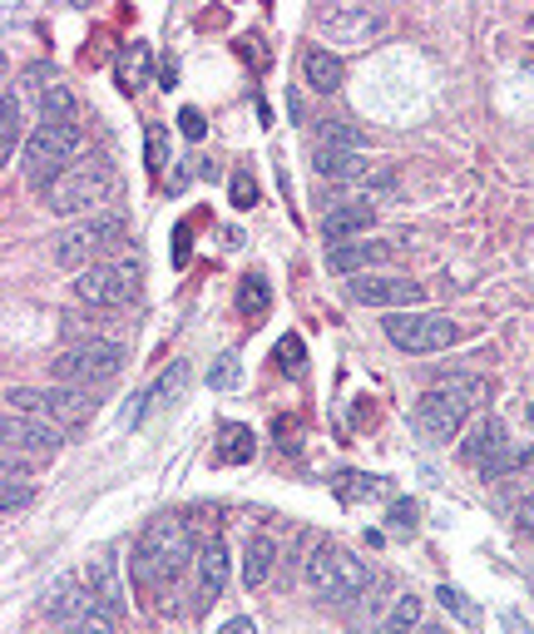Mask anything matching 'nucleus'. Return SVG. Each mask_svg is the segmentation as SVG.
Wrapping results in <instances>:
<instances>
[{"mask_svg":"<svg viewBox=\"0 0 534 634\" xmlns=\"http://www.w3.org/2000/svg\"><path fill=\"white\" fill-rule=\"evenodd\" d=\"M198 560V545H194V531L174 515L154 521L134 545V585L138 590H168L184 580V570H194Z\"/></svg>","mask_w":534,"mask_h":634,"instance_id":"obj_1","label":"nucleus"},{"mask_svg":"<svg viewBox=\"0 0 534 634\" xmlns=\"http://www.w3.org/2000/svg\"><path fill=\"white\" fill-rule=\"evenodd\" d=\"M124 253H130V218L124 214H94V218H84V224H74L70 234L55 243V263L70 273L124 258Z\"/></svg>","mask_w":534,"mask_h":634,"instance_id":"obj_2","label":"nucleus"},{"mask_svg":"<svg viewBox=\"0 0 534 634\" xmlns=\"http://www.w3.org/2000/svg\"><path fill=\"white\" fill-rule=\"evenodd\" d=\"M480 401H485V377H451L415 401V431L431 441H451Z\"/></svg>","mask_w":534,"mask_h":634,"instance_id":"obj_3","label":"nucleus"},{"mask_svg":"<svg viewBox=\"0 0 534 634\" xmlns=\"http://www.w3.org/2000/svg\"><path fill=\"white\" fill-rule=\"evenodd\" d=\"M110 188H114L110 158L84 154V158H74L65 174L45 188V208H50V214H65V218L70 214H90L94 218V208L110 198Z\"/></svg>","mask_w":534,"mask_h":634,"instance_id":"obj_4","label":"nucleus"},{"mask_svg":"<svg viewBox=\"0 0 534 634\" xmlns=\"http://www.w3.org/2000/svg\"><path fill=\"white\" fill-rule=\"evenodd\" d=\"M80 144H84V130L74 120H40V130L25 140V158H20V168H25V178L45 194V188L74 164Z\"/></svg>","mask_w":534,"mask_h":634,"instance_id":"obj_5","label":"nucleus"},{"mask_svg":"<svg viewBox=\"0 0 534 634\" xmlns=\"http://www.w3.org/2000/svg\"><path fill=\"white\" fill-rule=\"evenodd\" d=\"M6 411L16 417H40V421H55L60 431L84 427L94 417V392L90 387H50V392H30V387H10L6 392Z\"/></svg>","mask_w":534,"mask_h":634,"instance_id":"obj_6","label":"nucleus"},{"mask_svg":"<svg viewBox=\"0 0 534 634\" xmlns=\"http://www.w3.org/2000/svg\"><path fill=\"white\" fill-rule=\"evenodd\" d=\"M138 258L134 253H124V258H110V263H94V268L74 273V303H84V308L104 313V308H124V303H134L138 293Z\"/></svg>","mask_w":534,"mask_h":634,"instance_id":"obj_7","label":"nucleus"},{"mask_svg":"<svg viewBox=\"0 0 534 634\" xmlns=\"http://www.w3.org/2000/svg\"><path fill=\"white\" fill-rule=\"evenodd\" d=\"M307 585H312L322 600L347 605V600H357L361 590L371 585V570H367V560H357L351 551H341V545L322 541L312 551V560H307Z\"/></svg>","mask_w":534,"mask_h":634,"instance_id":"obj_8","label":"nucleus"},{"mask_svg":"<svg viewBox=\"0 0 534 634\" xmlns=\"http://www.w3.org/2000/svg\"><path fill=\"white\" fill-rule=\"evenodd\" d=\"M124 367V347L110 342V337H90V342H74L65 352L50 362V377H55L60 387H90L94 382H110V377H120Z\"/></svg>","mask_w":534,"mask_h":634,"instance_id":"obj_9","label":"nucleus"},{"mask_svg":"<svg viewBox=\"0 0 534 634\" xmlns=\"http://www.w3.org/2000/svg\"><path fill=\"white\" fill-rule=\"evenodd\" d=\"M381 327H387V337L401 347V352H445V347H455V342H461V333H465L455 317H445V313H421V308L391 313Z\"/></svg>","mask_w":534,"mask_h":634,"instance_id":"obj_10","label":"nucleus"},{"mask_svg":"<svg viewBox=\"0 0 534 634\" xmlns=\"http://www.w3.org/2000/svg\"><path fill=\"white\" fill-rule=\"evenodd\" d=\"M461 457H465L480 476H485V481H500V476H510V471L520 467V457L510 451L505 421H495V417L475 421V431H470V441L461 447Z\"/></svg>","mask_w":534,"mask_h":634,"instance_id":"obj_11","label":"nucleus"},{"mask_svg":"<svg viewBox=\"0 0 534 634\" xmlns=\"http://www.w3.org/2000/svg\"><path fill=\"white\" fill-rule=\"evenodd\" d=\"M0 437H6V457L10 461H50L60 451V427L55 421H40V417H16V411H6V427H0Z\"/></svg>","mask_w":534,"mask_h":634,"instance_id":"obj_12","label":"nucleus"},{"mask_svg":"<svg viewBox=\"0 0 534 634\" xmlns=\"http://www.w3.org/2000/svg\"><path fill=\"white\" fill-rule=\"evenodd\" d=\"M347 293H351V303H361V308H401V313H411V308H421L425 303V288L421 283H411V278H351L347 283Z\"/></svg>","mask_w":534,"mask_h":634,"instance_id":"obj_13","label":"nucleus"},{"mask_svg":"<svg viewBox=\"0 0 534 634\" xmlns=\"http://www.w3.org/2000/svg\"><path fill=\"white\" fill-rule=\"evenodd\" d=\"M317 25L332 35V45H367L371 35H381L387 20L367 6H332V10H317Z\"/></svg>","mask_w":534,"mask_h":634,"instance_id":"obj_14","label":"nucleus"},{"mask_svg":"<svg viewBox=\"0 0 534 634\" xmlns=\"http://www.w3.org/2000/svg\"><path fill=\"white\" fill-rule=\"evenodd\" d=\"M371 224H377V208L371 204H361V198H341V204L327 208V218H322V238L327 243H351V238H361V234H371Z\"/></svg>","mask_w":534,"mask_h":634,"instance_id":"obj_15","label":"nucleus"},{"mask_svg":"<svg viewBox=\"0 0 534 634\" xmlns=\"http://www.w3.org/2000/svg\"><path fill=\"white\" fill-rule=\"evenodd\" d=\"M194 590H198L203 605H208V600H218L223 590H228V545H223L218 535L198 545V560H194Z\"/></svg>","mask_w":534,"mask_h":634,"instance_id":"obj_16","label":"nucleus"},{"mask_svg":"<svg viewBox=\"0 0 534 634\" xmlns=\"http://www.w3.org/2000/svg\"><path fill=\"white\" fill-rule=\"evenodd\" d=\"M90 605H94L90 585H84V580H74V575H60L55 585H50V595H45V615L55 620L60 630H70Z\"/></svg>","mask_w":534,"mask_h":634,"instance_id":"obj_17","label":"nucleus"},{"mask_svg":"<svg viewBox=\"0 0 534 634\" xmlns=\"http://www.w3.org/2000/svg\"><path fill=\"white\" fill-rule=\"evenodd\" d=\"M84 585H90V595L100 600L114 620L124 615V580H120V565H114L110 555H100V560H90V565H84Z\"/></svg>","mask_w":534,"mask_h":634,"instance_id":"obj_18","label":"nucleus"},{"mask_svg":"<svg viewBox=\"0 0 534 634\" xmlns=\"http://www.w3.org/2000/svg\"><path fill=\"white\" fill-rule=\"evenodd\" d=\"M25 84L35 90V100H40V114L45 120H74V94H70V84L60 80V75H50V70H30Z\"/></svg>","mask_w":534,"mask_h":634,"instance_id":"obj_19","label":"nucleus"},{"mask_svg":"<svg viewBox=\"0 0 534 634\" xmlns=\"http://www.w3.org/2000/svg\"><path fill=\"white\" fill-rule=\"evenodd\" d=\"M25 140V110H20V84L0 90V158H16V144Z\"/></svg>","mask_w":534,"mask_h":634,"instance_id":"obj_20","label":"nucleus"},{"mask_svg":"<svg viewBox=\"0 0 534 634\" xmlns=\"http://www.w3.org/2000/svg\"><path fill=\"white\" fill-rule=\"evenodd\" d=\"M188 392V362H174V367H164V377H158L154 387H148V397H144V407L134 411V421H144L148 411H164V407H174L178 397Z\"/></svg>","mask_w":534,"mask_h":634,"instance_id":"obj_21","label":"nucleus"},{"mask_svg":"<svg viewBox=\"0 0 534 634\" xmlns=\"http://www.w3.org/2000/svg\"><path fill=\"white\" fill-rule=\"evenodd\" d=\"M391 253H397V243H341V248L327 253V263H332L337 273H357V268H377V263H387Z\"/></svg>","mask_w":534,"mask_h":634,"instance_id":"obj_22","label":"nucleus"},{"mask_svg":"<svg viewBox=\"0 0 534 634\" xmlns=\"http://www.w3.org/2000/svg\"><path fill=\"white\" fill-rule=\"evenodd\" d=\"M148 70H154V50L148 45H124L120 50V60H114V80H120V90L124 94H138L148 84Z\"/></svg>","mask_w":534,"mask_h":634,"instance_id":"obj_23","label":"nucleus"},{"mask_svg":"<svg viewBox=\"0 0 534 634\" xmlns=\"http://www.w3.org/2000/svg\"><path fill=\"white\" fill-rule=\"evenodd\" d=\"M312 168L322 178H341V184H357L361 174H367V154H351V150H322V144H317L312 150Z\"/></svg>","mask_w":534,"mask_h":634,"instance_id":"obj_24","label":"nucleus"},{"mask_svg":"<svg viewBox=\"0 0 534 634\" xmlns=\"http://www.w3.org/2000/svg\"><path fill=\"white\" fill-rule=\"evenodd\" d=\"M302 75H307V84H312L317 94H337L341 90V60L327 45H312L302 55Z\"/></svg>","mask_w":534,"mask_h":634,"instance_id":"obj_25","label":"nucleus"},{"mask_svg":"<svg viewBox=\"0 0 534 634\" xmlns=\"http://www.w3.org/2000/svg\"><path fill=\"white\" fill-rule=\"evenodd\" d=\"M273 560H277L273 535H253L248 551H243V585H248V590L267 585V575H273Z\"/></svg>","mask_w":534,"mask_h":634,"instance_id":"obj_26","label":"nucleus"},{"mask_svg":"<svg viewBox=\"0 0 534 634\" xmlns=\"http://www.w3.org/2000/svg\"><path fill=\"white\" fill-rule=\"evenodd\" d=\"M253 447H258V441H253V431L233 421V427H223V441H218V451H213V457H218L223 467H243V461H253Z\"/></svg>","mask_w":534,"mask_h":634,"instance_id":"obj_27","label":"nucleus"},{"mask_svg":"<svg viewBox=\"0 0 534 634\" xmlns=\"http://www.w3.org/2000/svg\"><path fill=\"white\" fill-rule=\"evenodd\" d=\"M415 630H421V600H415V595H401L397 605H391L387 625H381L377 634H415Z\"/></svg>","mask_w":534,"mask_h":634,"instance_id":"obj_28","label":"nucleus"},{"mask_svg":"<svg viewBox=\"0 0 534 634\" xmlns=\"http://www.w3.org/2000/svg\"><path fill=\"white\" fill-rule=\"evenodd\" d=\"M0 481H6V485H0V511L16 515L20 505L30 501V481H25V471H16V461H6V476H0Z\"/></svg>","mask_w":534,"mask_h":634,"instance_id":"obj_29","label":"nucleus"},{"mask_svg":"<svg viewBox=\"0 0 534 634\" xmlns=\"http://www.w3.org/2000/svg\"><path fill=\"white\" fill-rule=\"evenodd\" d=\"M317 144H322V150H351V154H361V150H367V134L351 130V124H341V120H332V124H322Z\"/></svg>","mask_w":534,"mask_h":634,"instance_id":"obj_30","label":"nucleus"},{"mask_svg":"<svg viewBox=\"0 0 534 634\" xmlns=\"http://www.w3.org/2000/svg\"><path fill=\"white\" fill-rule=\"evenodd\" d=\"M65 634H120V620H114V615H110V610H104V605H100V600H94V605H90V610H84V615H80V620H74V625H70Z\"/></svg>","mask_w":534,"mask_h":634,"instance_id":"obj_31","label":"nucleus"},{"mask_svg":"<svg viewBox=\"0 0 534 634\" xmlns=\"http://www.w3.org/2000/svg\"><path fill=\"white\" fill-rule=\"evenodd\" d=\"M302 362H307V347H302V337H297V333H287L283 342H277V372L297 377V372H302Z\"/></svg>","mask_w":534,"mask_h":634,"instance_id":"obj_32","label":"nucleus"},{"mask_svg":"<svg viewBox=\"0 0 534 634\" xmlns=\"http://www.w3.org/2000/svg\"><path fill=\"white\" fill-rule=\"evenodd\" d=\"M435 600H441V605L451 610V615L461 620V625H470V630L480 625V610L470 605V600H465V595H461V590H455V585H441V590H435Z\"/></svg>","mask_w":534,"mask_h":634,"instance_id":"obj_33","label":"nucleus"},{"mask_svg":"<svg viewBox=\"0 0 534 634\" xmlns=\"http://www.w3.org/2000/svg\"><path fill=\"white\" fill-rule=\"evenodd\" d=\"M267 303H273L267 283H263V278H243V288H238V308L253 317V313H267Z\"/></svg>","mask_w":534,"mask_h":634,"instance_id":"obj_34","label":"nucleus"},{"mask_svg":"<svg viewBox=\"0 0 534 634\" xmlns=\"http://www.w3.org/2000/svg\"><path fill=\"white\" fill-rule=\"evenodd\" d=\"M238 377H243V367H238V357H233V352H223L218 362L208 367V387H218V392H228V387H238Z\"/></svg>","mask_w":534,"mask_h":634,"instance_id":"obj_35","label":"nucleus"},{"mask_svg":"<svg viewBox=\"0 0 534 634\" xmlns=\"http://www.w3.org/2000/svg\"><path fill=\"white\" fill-rule=\"evenodd\" d=\"M168 164V134H164V124H148V168H164Z\"/></svg>","mask_w":534,"mask_h":634,"instance_id":"obj_36","label":"nucleus"},{"mask_svg":"<svg viewBox=\"0 0 534 634\" xmlns=\"http://www.w3.org/2000/svg\"><path fill=\"white\" fill-rule=\"evenodd\" d=\"M233 204H238V208H253V204H258V184H253L248 168H238V174H233Z\"/></svg>","mask_w":534,"mask_h":634,"instance_id":"obj_37","label":"nucleus"},{"mask_svg":"<svg viewBox=\"0 0 534 634\" xmlns=\"http://www.w3.org/2000/svg\"><path fill=\"white\" fill-rule=\"evenodd\" d=\"M391 531H415V505L411 501H397V505H391Z\"/></svg>","mask_w":534,"mask_h":634,"instance_id":"obj_38","label":"nucleus"},{"mask_svg":"<svg viewBox=\"0 0 534 634\" xmlns=\"http://www.w3.org/2000/svg\"><path fill=\"white\" fill-rule=\"evenodd\" d=\"M178 130H184V140H203V130H208V124H203V114L188 104V110L178 114Z\"/></svg>","mask_w":534,"mask_h":634,"instance_id":"obj_39","label":"nucleus"},{"mask_svg":"<svg viewBox=\"0 0 534 634\" xmlns=\"http://www.w3.org/2000/svg\"><path fill=\"white\" fill-rule=\"evenodd\" d=\"M218 634H258V625H253L248 615H238V620H228V625H223Z\"/></svg>","mask_w":534,"mask_h":634,"instance_id":"obj_40","label":"nucleus"},{"mask_svg":"<svg viewBox=\"0 0 534 634\" xmlns=\"http://www.w3.org/2000/svg\"><path fill=\"white\" fill-rule=\"evenodd\" d=\"M515 515H520V525H525V531L534 535V495H530V501H525V505H520V511H515Z\"/></svg>","mask_w":534,"mask_h":634,"instance_id":"obj_41","label":"nucleus"},{"mask_svg":"<svg viewBox=\"0 0 534 634\" xmlns=\"http://www.w3.org/2000/svg\"><path fill=\"white\" fill-rule=\"evenodd\" d=\"M415 634H445V630H435V625H421V630H415Z\"/></svg>","mask_w":534,"mask_h":634,"instance_id":"obj_42","label":"nucleus"},{"mask_svg":"<svg viewBox=\"0 0 534 634\" xmlns=\"http://www.w3.org/2000/svg\"><path fill=\"white\" fill-rule=\"evenodd\" d=\"M530 30H534V16H530Z\"/></svg>","mask_w":534,"mask_h":634,"instance_id":"obj_43","label":"nucleus"}]
</instances>
